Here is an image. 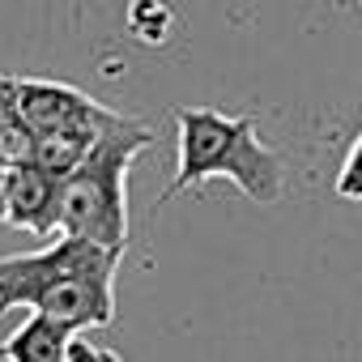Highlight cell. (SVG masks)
Listing matches in <instances>:
<instances>
[{"label": "cell", "instance_id": "cell-1", "mask_svg": "<svg viewBox=\"0 0 362 362\" xmlns=\"http://www.w3.org/2000/svg\"><path fill=\"white\" fill-rule=\"evenodd\" d=\"M209 179H230L256 205H277L286 197V162L260 141L252 115H226L218 107H175V175L158 205Z\"/></svg>", "mask_w": 362, "mask_h": 362}, {"label": "cell", "instance_id": "cell-2", "mask_svg": "<svg viewBox=\"0 0 362 362\" xmlns=\"http://www.w3.org/2000/svg\"><path fill=\"white\" fill-rule=\"evenodd\" d=\"M153 145V128L115 115L90 153L60 179V205H56V235L94 239L103 247L128 252V170L141 149Z\"/></svg>", "mask_w": 362, "mask_h": 362}, {"label": "cell", "instance_id": "cell-3", "mask_svg": "<svg viewBox=\"0 0 362 362\" xmlns=\"http://www.w3.org/2000/svg\"><path fill=\"white\" fill-rule=\"evenodd\" d=\"M119 260L124 252L103 247L94 239H77V235H60L39 252L5 256L0 260V315L13 307L35 311V303L69 277H115Z\"/></svg>", "mask_w": 362, "mask_h": 362}, {"label": "cell", "instance_id": "cell-4", "mask_svg": "<svg viewBox=\"0 0 362 362\" xmlns=\"http://www.w3.org/2000/svg\"><path fill=\"white\" fill-rule=\"evenodd\" d=\"M0 90L9 94V103L18 107V115L26 119V128L39 132H60V128H103L115 119V107L90 98L77 86L64 81H47V77H0Z\"/></svg>", "mask_w": 362, "mask_h": 362}, {"label": "cell", "instance_id": "cell-5", "mask_svg": "<svg viewBox=\"0 0 362 362\" xmlns=\"http://www.w3.org/2000/svg\"><path fill=\"white\" fill-rule=\"evenodd\" d=\"M0 205H5V222L18 230H30L39 239L56 235V205H60V179L47 175L35 162H22L5 175L0 188Z\"/></svg>", "mask_w": 362, "mask_h": 362}, {"label": "cell", "instance_id": "cell-6", "mask_svg": "<svg viewBox=\"0 0 362 362\" xmlns=\"http://www.w3.org/2000/svg\"><path fill=\"white\" fill-rule=\"evenodd\" d=\"M69 341H73V328L56 324L52 315L30 311L5 341H0V362H64Z\"/></svg>", "mask_w": 362, "mask_h": 362}, {"label": "cell", "instance_id": "cell-7", "mask_svg": "<svg viewBox=\"0 0 362 362\" xmlns=\"http://www.w3.org/2000/svg\"><path fill=\"white\" fill-rule=\"evenodd\" d=\"M115 115H119V111H115ZM103 128H107V124H103ZM103 128H60V132H39V136H35V153H30V162L43 166L47 175L64 179L69 170H77V162L90 153V145L98 141Z\"/></svg>", "mask_w": 362, "mask_h": 362}, {"label": "cell", "instance_id": "cell-8", "mask_svg": "<svg viewBox=\"0 0 362 362\" xmlns=\"http://www.w3.org/2000/svg\"><path fill=\"white\" fill-rule=\"evenodd\" d=\"M124 26L141 47H166L179 30V18L170 9V0H128Z\"/></svg>", "mask_w": 362, "mask_h": 362}, {"label": "cell", "instance_id": "cell-9", "mask_svg": "<svg viewBox=\"0 0 362 362\" xmlns=\"http://www.w3.org/2000/svg\"><path fill=\"white\" fill-rule=\"evenodd\" d=\"M35 153V132L26 128V119L18 115V107L9 103V94L0 90V188H5V175L22 162H30ZM5 209V205H0Z\"/></svg>", "mask_w": 362, "mask_h": 362}, {"label": "cell", "instance_id": "cell-10", "mask_svg": "<svg viewBox=\"0 0 362 362\" xmlns=\"http://www.w3.org/2000/svg\"><path fill=\"white\" fill-rule=\"evenodd\" d=\"M337 197L341 201H362V136L354 141V149L345 153V162L337 170Z\"/></svg>", "mask_w": 362, "mask_h": 362}, {"label": "cell", "instance_id": "cell-11", "mask_svg": "<svg viewBox=\"0 0 362 362\" xmlns=\"http://www.w3.org/2000/svg\"><path fill=\"white\" fill-rule=\"evenodd\" d=\"M64 362H124V358H119L115 349L90 341L86 332H73V341H69V349H64Z\"/></svg>", "mask_w": 362, "mask_h": 362}, {"label": "cell", "instance_id": "cell-12", "mask_svg": "<svg viewBox=\"0 0 362 362\" xmlns=\"http://www.w3.org/2000/svg\"><path fill=\"white\" fill-rule=\"evenodd\" d=\"M0 222H5V209H0Z\"/></svg>", "mask_w": 362, "mask_h": 362}, {"label": "cell", "instance_id": "cell-13", "mask_svg": "<svg viewBox=\"0 0 362 362\" xmlns=\"http://www.w3.org/2000/svg\"><path fill=\"white\" fill-rule=\"evenodd\" d=\"M358 5H362V0H358Z\"/></svg>", "mask_w": 362, "mask_h": 362}]
</instances>
